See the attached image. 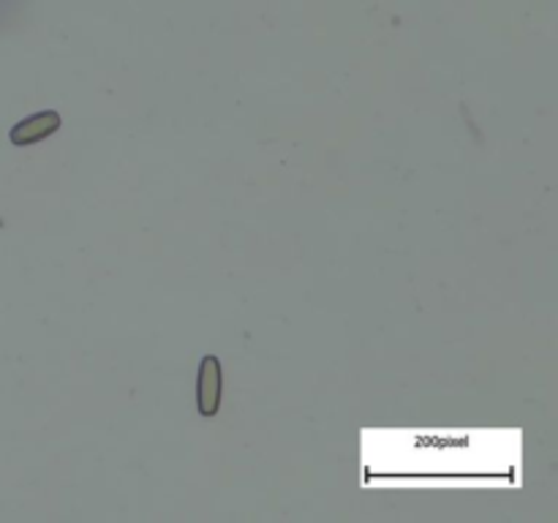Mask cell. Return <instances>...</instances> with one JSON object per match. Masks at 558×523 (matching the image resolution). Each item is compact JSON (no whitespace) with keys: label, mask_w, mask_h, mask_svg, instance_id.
<instances>
[{"label":"cell","mask_w":558,"mask_h":523,"mask_svg":"<svg viewBox=\"0 0 558 523\" xmlns=\"http://www.w3.org/2000/svg\"><path fill=\"white\" fill-rule=\"evenodd\" d=\"M218 398H221V365L216 357H205L199 374V409L205 417L216 414Z\"/></svg>","instance_id":"7a4b0ae2"},{"label":"cell","mask_w":558,"mask_h":523,"mask_svg":"<svg viewBox=\"0 0 558 523\" xmlns=\"http://www.w3.org/2000/svg\"><path fill=\"white\" fill-rule=\"evenodd\" d=\"M58 129L60 114L47 109V112L31 114V118H25L22 123H16L14 129H11V142H14V145H33V142L52 136Z\"/></svg>","instance_id":"6da1fadb"}]
</instances>
